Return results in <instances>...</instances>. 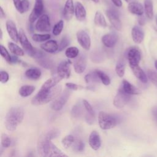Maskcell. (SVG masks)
I'll use <instances>...</instances> for the list:
<instances>
[{"instance_id": "cell-1", "label": "cell", "mask_w": 157, "mask_h": 157, "mask_svg": "<svg viewBox=\"0 0 157 157\" xmlns=\"http://www.w3.org/2000/svg\"><path fill=\"white\" fill-rule=\"evenodd\" d=\"M37 150L39 155L45 157L67 156L66 154L59 149L51 140L46 139L44 136L40 137L38 143Z\"/></svg>"}, {"instance_id": "cell-2", "label": "cell", "mask_w": 157, "mask_h": 157, "mask_svg": "<svg viewBox=\"0 0 157 157\" xmlns=\"http://www.w3.org/2000/svg\"><path fill=\"white\" fill-rule=\"evenodd\" d=\"M23 118L24 110L21 107L15 106L10 108L5 117L4 124L6 129L9 131H14L18 125L22 122Z\"/></svg>"}, {"instance_id": "cell-3", "label": "cell", "mask_w": 157, "mask_h": 157, "mask_svg": "<svg viewBox=\"0 0 157 157\" xmlns=\"http://www.w3.org/2000/svg\"><path fill=\"white\" fill-rule=\"evenodd\" d=\"M61 90L62 88L60 85H56L47 90H40L31 99V104L34 105L47 104L57 98L61 94Z\"/></svg>"}, {"instance_id": "cell-4", "label": "cell", "mask_w": 157, "mask_h": 157, "mask_svg": "<svg viewBox=\"0 0 157 157\" xmlns=\"http://www.w3.org/2000/svg\"><path fill=\"white\" fill-rule=\"evenodd\" d=\"M98 122L100 128L104 130L113 128L117 124V120L115 117L103 111L99 113Z\"/></svg>"}, {"instance_id": "cell-5", "label": "cell", "mask_w": 157, "mask_h": 157, "mask_svg": "<svg viewBox=\"0 0 157 157\" xmlns=\"http://www.w3.org/2000/svg\"><path fill=\"white\" fill-rule=\"evenodd\" d=\"M131 95L124 92L121 88H119L117 93L113 99V105L117 109L123 108L130 101Z\"/></svg>"}, {"instance_id": "cell-6", "label": "cell", "mask_w": 157, "mask_h": 157, "mask_svg": "<svg viewBox=\"0 0 157 157\" xmlns=\"http://www.w3.org/2000/svg\"><path fill=\"white\" fill-rule=\"evenodd\" d=\"M70 90H71L68 88L66 89L63 93L60 94L59 96H58V98L53 102L51 105V108L52 110L55 111H59L63 107L71 96V91Z\"/></svg>"}, {"instance_id": "cell-7", "label": "cell", "mask_w": 157, "mask_h": 157, "mask_svg": "<svg viewBox=\"0 0 157 157\" xmlns=\"http://www.w3.org/2000/svg\"><path fill=\"white\" fill-rule=\"evenodd\" d=\"M19 41L26 53L29 56L33 57L37 48L33 47L22 29H20L19 31Z\"/></svg>"}, {"instance_id": "cell-8", "label": "cell", "mask_w": 157, "mask_h": 157, "mask_svg": "<svg viewBox=\"0 0 157 157\" xmlns=\"http://www.w3.org/2000/svg\"><path fill=\"white\" fill-rule=\"evenodd\" d=\"M127 58L129 66L139 65L141 59V52L137 47H131L127 52Z\"/></svg>"}, {"instance_id": "cell-9", "label": "cell", "mask_w": 157, "mask_h": 157, "mask_svg": "<svg viewBox=\"0 0 157 157\" xmlns=\"http://www.w3.org/2000/svg\"><path fill=\"white\" fill-rule=\"evenodd\" d=\"M35 28L39 32H48L51 29L50 20L47 14L42 15L37 21Z\"/></svg>"}, {"instance_id": "cell-10", "label": "cell", "mask_w": 157, "mask_h": 157, "mask_svg": "<svg viewBox=\"0 0 157 157\" xmlns=\"http://www.w3.org/2000/svg\"><path fill=\"white\" fill-rule=\"evenodd\" d=\"M77 39L80 46L85 50H88L91 47V39L88 33L85 30H80L76 34Z\"/></svg>"}, {"instance_id": "cell-11", "label": "cell", "mask_w": 157, "mask_h": 157, "mask_svg": "<svg viewBox=\"0 0 157 157\" xmlns=\"http://www.w3.org/2000/svg\"><path fill=\"white\" fill-rule=\"evenodd\" d=\"M44 10L43 0H35L34 8L29 16V22L33 23L37 18H39Z\"/></svg>"}, {"instance_id": "cell-12", "label": "cell", "mask_w": 157, "mask_h": 157, "mask_svg": "<svg viewBox=\"0 0 157 157\" xmlns=\"http://www.w3.org/2000/svg\"><path fill=\"white\" fill-rule=\"evenodd\" d=\"M106 15L112 26L117 30L120 31L122 25L118 13L114 10L109 9L106 11Z\"/></svg>"}, {"instance_id": "cell-13", "label": "cell", "mask_w": 157, "mask_h": 157, "mask_svg": "<svg viewBox=\"0 0 157 157\" xmlns=\"http://www.w3.org/2000/svg\"><path fill=\"white\" fill-rule=\"evenodd\" d=\"M71 61L65 60L61 61L58 66L57 74L63 78H68L71 75Z\"/></svg>"}, {"instance_id": "cell-14", "label": "cell", "mask_w": 157, "mask_h": 157, "mask_svg": "<svg viewBox=\"0 0 157 157\" xmlns=\"http://www.w3.org/2000/svg\"><path fill=\"white\" fill-rule=\"evenodd\" d=\"M86 67V58L84 55H79L74 62V71L77 74L83 72Z\"/></svg>"}, {"instance_id": "cell-15", "label": "cell", "mask_w": 157, "mask_h": 157, "mask_svg": "<svg viewBox=\"0 0 157 157\" xmlns=\"http://www.w3.org/2000/svg\"><path fill=\"white\" fill-rule=\"evenodd\" d=\"M6 29L10 37L15 42L19 40V33L17 31L16 25L12 20H7L6 21Z\"/></svg>"}, {"instance_id": "cell-16", "label": "cell", "mask_w": 157, "mask_h": 157, "mask_svg": "<svg viewBox=\"0 0 157 157\" xmlns=\"http://www.w3.org/2000/svg\"><path fill=\"white\" fill-rule=\"evenodd\" d=\"M85 82L88 85L86 88L91 90H93L94 88H95V85L99 83L101 81L95 71L87 74L85 76Z\"/></svg>"}, {"instance_id": "cell-17", "label": "cell", "mask_w": 157, "mask_h": 157, "mask_svg": "<svg viewBox=\"0 0 157 157\" xmlns=\"http://www.w3.org/2000/svg\"><path fill=\"white\" fill-rule=\"evenodd\" d=\"M118 36L113 33H110L104 35L102 37V42L107 48H112L115 45L118 41Z\"/></svg>"}, {"instance_id": "cell-18", "label": "cell", "mask_w": 157, "mask_h": 157, "mask_svg": "<svg viewBox=\"0 0 157 157\" xmlns=\"http://www.w3.org/2000/svg\"><path fill=\"white\" fill-rule=\"evenodd\" d=\"M88 142L90 146L93 150H98L101 145V140L99 134L96 131H92L90 134Z\"/></svg>"}, {"instance_id": "cell-19", "label": "cell", "mask_w": 157, "mask_h": 157, "mask_svg": "<svg viewBox=\"0 0 157 157\" xmlns=\"http://www.w3.org/2000/svg\"><path fill=\"white\" fill-rule=\"evenodd\" d=\"M75 13V7L72 0H67L63 11V16L66 20H70Z\"/></svg>"}, {"instance_id": "cell-20", "label": "cell", "mask_w": 157, "mask_h": 157, "mask_svg": "<svg viewBox=\"0 0 157 157\" xmlns=\"http://www.w3.org/2000/svg\"><path fill=\"white\" fill-rule=\"evenodd\" d=\"M131 36L133 41L136 44H140L144 38V33L139 26H134L131 30Z\"/></svg>"}, {"instance_id": "cell-21", "label": "cell", "mask_w": 157, "mask_h": 157, "mask_svg": "<svg viewBox=\"0 0 157 157\" xmlns=\"http://www.w3.org/2000/svg\"><path fill=\"white\" fill-rule=\"evenodd\" d=\"M40 48L47 53H53L58 51V44L56 40H48L46 42L41 44Z\"/></svg>"}, {"instance_id": "cell-22", "label": "cell", "mask_w": 157, "mask_h": 157, "mask_svg": "<svg viewBox=\"0 0 157 157\" xmlns=\"http://www.w3.org/2000/svg\"><path fill=\"white\" fill-rule=\"evenodd\" d=\"M128 9L132 14L142 16L144 13V9L142 5L137 2H131L128 4Z\"/></svg>"}, {"instance_id": "cell-23", "label": "cell", "mask_w": 157, "mask_h": 157, "mask_svg": "<svg viewBox=\"0 0 157 157\" xmlns=\"http://www.w3.org/2000/svg\"><path fill=\"white\" fill-rule=\"evenodd\" d=\"M63 79L61 77H60L59 75L57 74V75L53 76L50 78H48L47 80H46L44 83L41 86L40 90H49L56 85L62 80Z\"/></svg>"}, {"instance_id": "cell-24", "label": "cell", "mask_w": 157, "mask_h": 157, "mask_svg": "<svg viewBox=\"0 0 157 157\" xmlns=\"http://www.w3.org/2000/svg\"><path fill=\"white\" fill-rule=\"evenodd\" d=\"M132 72L134 75L142 83H146L148 82V77L147 75L145 74L144 71L141 69V67L139 65L131 66H130Z\"/></svg>"}, {"instance_id": "cell-25", "label": "cell", "mask_w": 157, "mask_h": 157, "mask_svg": "<svg viewBox=\"0 0 157 157\" xmlns=\"http://www.w3.org/2000/svg\"><path fill=\"white\" fill-rule=\"evenodd\" d=\"M124 92L126 93L132 95V94H139L140 93V91L131 83H130L128 81L126 80H123L122 81L121 86L120 87Z\"/></svg>"}, {"instance_id": "cell-26", "label": "cell", "mask_w": 157, "mask_h": 157, "mask_svg": "<svg viewBox=\"0 0 157 157\" xmlns=\"http://www.w3.org/2000/svg\"><path fill=\"white\" fill-rule=\"evenodd\" d=\"M75 15L76 18L78 21H83L86 16V12L82 5L80 2H77L75 6Z\"/></svg>"}, {"instance_id": "cell-27", "label": "cell", "mask_w": 157, "mask_h": 157, "mask_svg": "<svg viewBox=\"0 0 157 157\" xmlns=\"http://www.w3.org/2000/svg\"><path fill=\"white\" fill-rule=\"evenodd\" d=\"M36 61L40 66L46 69H52L54 67V63L53 61L47 55L40 59H36Z\"/></svg>"}, {"instance_id": "cell-28", "label": "cell", "mask_w": 157, "mask_h": 157, "mask_svg": "<svg viewBox=\"0 0 157 157\" xmlns=\"http://www.w3.org/2000/svg\"><path fill=\"white\" fill-rule=\"evenodd\" d=\"M41 71L37 68H29L25 73V76L31 80H37L41 76Z\"/></svg>"}, {"instance_id": "cell-29", "label": "cell", "mask_w": 157, "mask_h": 157, "mask_svg": "<svg viewBox=\"0 0 157 157\" xmlns=\"http://www.w3.org/2000/svg\"><path fill=\"white\" fill-rule=\"evenodd\" d=\"M144 10L147 17L151 20L153 18V4L152 0H144Z\"/></svg>"}, {"instance_id": "cell-30", "label": "cell", "mask_w": 157, "mask_h": 157, "mask_svg": "<svg viewBox=\"0 0 157 157\" xmlns=\"http://www.w3.org/2000/svg\"><path fill=\"white\" fill-rule=\"evenodd\" d=\"M35 90V86L33 85H25L20 87L18 91L19 94L22 97H28L30 96Z\"/></svg>"}, {"instance_id": "cell-31", "label": "cell", "mask_w": 157, "mask_h": 157, "mask_svg": "<svg viewBox=\"0 0 157 157\" xmlns=\"http://www.w3.org/2000/svg\"><path fill=\"white\" fill-rule=\"evenodd\" d=\"M94 22L96 25L101 27H106L107 26V22L106 20L102 15V13L99 12L97 11L95 13L94 18Z\"/></svg>"}, {"instance_id": "cell-32", "label": "cell", "mask_w": 157, "mask_h": 157, "mask_svg": "<svg viewBox=\"0 0 157 157\" xmlns=\"http://www.w3.org/2000/svg\"><path fill=\"white\" fill-rule=\"evenodd\" d=\"M8 48L10 52L13 54L14 55H17L18 56H22L24 55V51L17 44L13 42L8 43Z\"/></svg>"}, {"instance_id": "cell-33", "label": "cell", "mask_w": 157, "mask_h": 157, "mask_svg": "<svg viewBox=\"0 0 157 157\" xmlns=\"http://www.w3.org/2000/svg\"><path fill=\"white\" fill-rule=\"evenodd\" d=\"M125 67H126V64L125 62L123 59H120L115 66V72L117 75L120 77H123L124 74L125 72Z\"/></svg>"}, {"instance_id": "cell-34", "label": "cell", "mask_w": 157, "mask_h": 157, "mask_svg": "<svg viewBox=\"0 0 157 157\" xmlns=\"http://www.w3.org/2000/svg\"><path fill=\"white\" fill-rule=\"evenodd\" d=\"M75 140V139L72 135H67L64 138H63L61 140V144L65 148L67 149L72 147Z\"/></svg>"}, {"instance_id": "cell-35", "label": "cell", "mask_w": 157, "mask_h": 157, "mask_svg": "<svg viewBox=\"0 0 157 157\" xmlns=\"http://www.w3.org/2000/svg\"><path fill=\"white\" fill-rule=\"evenodd\" d=\"M97 74L98 76L99 77L101 82L104 85H109L110 83V78L109 77L108 75H107L104 72L101 71V70H95L94 71Z\"/></svg>"}, {"instance_id": "cell-36", "label": "cell", "mask_w": 157, "mask_h": 157, "mask_svg": "<svg viewBox=\"0 0 157 157\" xmlns=\"http://www.w3.org/2000/svg\"><path fill=\"white\" fill-rule=\"evenodd\" d=\"M79 54V50L76 47H70L66 48L65 55L68 58H75L78 56Z\"/></svg>"}, {"instance_id": "cell-37", "label": "cell", "mask_w": 157, "mask_h": 157, "mask_svg": "<svg viewBox=\"0 0 157 157\" xmlns=\"http://www.w3.org/2000/svg\"><path fill=\"white\" fill-rule=\"evenodd\" d=\"M72 148L75 151L82 152L85 149V144L80 139H75L72 146Z\"/></svg>"}, {"instance_id": "cell-38", "label": "cell", "mask_w": 157, "mask_h": 157, "mask_svg": "<svg viewBox=\"0 0 157 157\" xmlns=\"http://www.w3.org/2000/svg\"><path fill=\"white\" fill-rule=\"evenodd\" d=\"M51 36L49 34H34L32 36V39L37 42H44L45 40H48L50 39Z\"/></svg>"}, {"instance_id": "cell-39", "label": "cell", "mask_w": 157, "mask_h": 157, "mask_svg": "<svg viewBox=\"0 0 157 157\" xmlns=\"http://www.w3.org/2000/svg\"><path fill=\"white\" fill-rule=\"evenodd\" d=\"M82 114V107L80 105V104L77 103L75 104L71 111V117L74 118H77L80 117V116Z\"/></svg>"}, {"instance_id": "cell-40", "label": "cell", "mask_w": 157, "mask_h": 157, "mask_svg": "<svg viewBox=\"0 0 157 157\" xmlns=\"http://www.w3.org/2000/svg\"><path fill=\"white\" fill-rule=\"evenodd\" d=\"M12 144V139L7 134L2 133L1 134V145L3 148H8Z\"/></svg>"}, {"instance_id": "cell-41", "label": "cell", "mask_w": 157, "mask_h": 157, "mask_svg": "<svg viewBox=\"0 0 157 157\" xmlns=\"http://www.w3.org/2000/svg\"><path fill=\"white\" fill-rule=\"evenodd\" d=\"M64 27V21L63 20H59L57 22L53 28L52 33L54 36H58L61 34Z\"/></svg>"}, {"instance_id": "cell-42", "label": "cell", "mask_w": 157, "mask_h": 157, "mask_svg": "<svg viewBox=\"0 0 157 157\" xmlns=\"http://www.w3.org/2000/svg\"><path fill=\"white\" fill-rule=\"evenodd\" d=\"M0 53L1 56L9 64H11L12 56L10 55L7 49L2 44L0 45Z\"/></svg>"}, {"instance_id": "cell-43", "label": "cell", "mask_w": 157, "mask_h": 157, "mask_svg": "<svg viewBox=\"0 0 157 157\" xmlns=\"http://www.w3.org/2000/svg\"><path fill=\"white\" fill-rule=\"evenodd\" d=\"M59 135V130L58 129L55 128V129H52L50 130L48 132H47L43 136L44 137H45L46 139H48L52 140V139L56 138Z\"/></svg>"}, {"instance_id": "cell-44", "label": "cell", "mask_w": 157, "mask_h": 157, "mask_svg": "<svg viewBox=\"0 0 157 157\" xmlns=\"http://www.w3.org/2000/svg\"><path fill=\"white\" fill-rule=\"evenodd\" d=\"M70 43L69 39L67 37V36H64L62 39L61 40L59 45H58V52H61L65 48H66Z\"/></svg>"}, {"instance_id": "cell-45", "label": "cell", "mask_w": 157, "mask_h": 157, "mask_svg": "<svg viewBox=\"0 0 157 157\" xmlns=\"http://www.w3.org/2000/svg\"><path fill=\"white\" fill-rule=\"evenodd\" d=\"M147 75L150 81L153 84L157 85V72L153 70H148Z\"/></svg>"}, {"instance_id": "cell-46", "label": "cell", "mask_w": 157, "mask_h": 157, "mask_svg": "<svg viewBox=\"0 0 157 157\" xmlns=\"http://www.w3.org/2000/svg\"><path fill=\"white\" fill-rule=\"evenodd\" d=\"M82 102H83V106L86 110V113H91V114H94V112L93 109V107L91 106V105L88 102V101H87L86 99H83L82 101Z\"/></svg>"}, {"instance_id": "cell-47", "label": "cell", "mask_w": 157, "mask_h": 157, "mask_svg": "<svg viewBox=\"0 0 157 157\" xmlns=\"http://www.w3.org/2000/svg\"><path fill=\"white\" fill-rule=\"evenodd\" d=\"M66 86L67 87V88H68L71 90H80V89L83 88V86H82L80 85H77L76 83H71V82L66 83Z\"/></svg>"}, {"instance_id": "cell-48", "label": "cell", "mask_w": 157, "mask_h": 157, "mask_svg": "<svg viewBox=\"0 0 157 157\" xmlns=\"http://www.w3.org/2000/svg\"><path fill=\"white\" fill-rule=\"evenodd\" d=\"M9 79V74L5 71H1L0 72V80L2 83H6Z\"/></svg>"}, {"instance_id": "cell-49", "label": "cell", "mask_w": 157, "mask_h": 157, "mask_svg": "<svg viewBox=\"0 0 157 157\" xmlns=\"http://www.w3.org/2000/svg\"><path fill=\"white\" fill-rule=\"evenodd\" d=\"M85 120L88 124H93L95 120V115L91 114L89 113H86Z\"/></svg>"}, {"instance_id": "cell-50", "label": "cell", "mask_w": 157, "mask_h": 157, "mask_svg": "<svg viewBox=\"0 0 157 157\" xmlns=\"http://www.w3.org/2000/svg\"><path fill=\"white\" fill-rule=\"evenodd\" d=\"M29 9V2L28 0H21V13L26 12Z\"/></svg>"}, {"instance_id": "cell-51", "label": "cell", "mask_w": 157, "mask_h": 157, "mask_svg": "<svg viewBox=\"0 0 157 157\" xmlns=\"http://www.w3.org/2000/svg\"><path fill=\"white\" fill-rule=\"evenodd\" d=\"M13 2L17 10L21 13V0H13Z\"/></svg>"}, {"instance_id": "cell-52", "label": "cell", "mask_w": 157, "mask_h": 157, "mask_svg": "<svg viewBox=\"0 0 157 157\" xmlns=\"http://www.w3.org/2000/svg\"><path fill=\"white\" fill-rule=\"evenodd\" d=\"M21 61L17 56V55L15 56H12V58H11V64L12 63H21Z\"/></svg>"}, {"instance_id": "cell-53", "label": "cell", "mask_w": 157, "mask_h": 157, "mask_svg": "<svg viewBox=\"0 0 157 157\" xmlns=\"http://www.w3.org/2000/svg\"><path fill=\"white\" fill-rule=\"evenodd\" d=\"M113 4L117 7H120L122 6L121 0H111Z\"/></svg>"}, {"instance_id": "cell-54", "label": "cell", "mask_w": 157, "mask_h": 157, "mask_svg": "<svg viewBox=\"0 0 157 157\" xmlns=\"http://www.w3.org/2000/svg\"><path fill=\"white\" fill-rule=\"evenodd\" d=\"M138 21H139V23L140 25H144L145 23V20L143 17H140L139 18Z\"/></svg>"}, {"instance_id": "cell-55", "label": "cell", "mask_w": 157, "mask_h": 157, "mask_svg": "<svg viewBox=\"0 0 157 157\" xmlns=\"http://www.w3.org/2000/svg\"><path fill=\"white\" fill-rule=\"evenodd\" d=\"M29 26H28V30L30 33H33V23L29 22Z\"/></svg>"}, {"instance_id": "cell-56", "label": "cell", "mask_w": 157, "mask_h": 157, "mask_svg": "<svg viewBox=\"0 0 157 157\" xmlns=\"http://www.w3.org/2000/svg\"><path fill=\"white\" fill-rule=\"evenodd\" d=\"M0 9H1V17L2 18H5V17H6V14H5V12H4L3 9H2V8L1 7Z\"/></svg>"}, {"instance_id": "cell-57", "label": "cell", "mask_w": 157, "mask_h": 157, "mask_svg": "<svg viewBox=\"0 0 157 157\" xmlns=\"http://www.w3.org/2000/svg\"><path fill=\"white\" fill-rule=\"evenodd\" d=\"M153 114L154 117L156 118V119H157V107L155 108L153 110Z\"/></svg>"}, {"instance_id": "cell-58", "label": "cell", "mask_w": 157, "mask_h": 157, "mask_svg": "<svg viewBox=\"0 0 157 157\" xmlns=\"http://www.w3.org/2000/svg\"><path fill=\"white\" fill-rule=\"evenodd\" d=\"M1 40L2 39V29H1V37H0Z\"/></svg>"}, {"instance_id": "cell-59", "label": "cell", "mask_w": 157, "mask_h": 157, "mask_svg": "<svg viewBox=\"0 0 157 157\" xmlns=\"http://www.w3.org/2000/svg\"><path fill=\"white\" fill-rule=\"evenodd\" d=\"M91 1H93L94 2H96V3H98L99 1V0H91Z\"/></svg>"}, {"instance_id": "cell-60", "label": "cell", "mask_w": 157, "mask_h": 157, "mask_svg": "<svg viewBox=\"0 0 157 157\" xmlns=\"http://www.w3.org/2000/svg\"><path fill=\"white\" fill-rule=\"evenodd\" d=\"M155 67H156V69H157V60L155 61Z\"/></svg>"}, {"instance_id": "cell-61", "label": "cell", "mask_w": 157, "mask_h": 157, "mask_svg": "<svg viewBox=\"0 0 157 157\" xmlns=\"http://www.w3.org/2000/svg\"><path fill=\"white\" fill-rule=\"evenodd\" d=\"M155 20H156V23L157 25V15H156V17H155Z\"/></svg>"}, {"instance_id": "cell-62", "label": "cell", "mask_w": 157, "mask_h": 157, "mask_svg": "<svg viewBox=\"0 0 157 157\" xmlns=\"http://www.w3.org/2000/svg\"><path fill=\"white\" fill-rule=\"evenodd\" d=\"M126 2H129V0H125Z\"/></svg>"}]
</instances>
